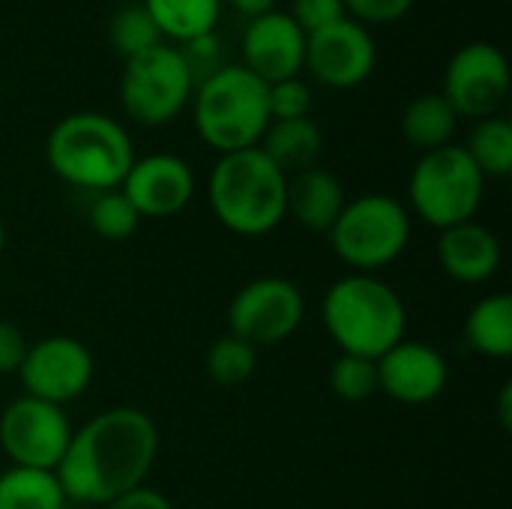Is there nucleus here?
I'll return each instance as SVG.
<instances>
[{"mask_svg": "<svg viewBox=\"0 0 512 509\" xmlns=\"http://www.w3.org/2000/svg\"><path fill=\"white\" fill-rule=\"evenodd\" d=\"M267 108H270V120L309 117L312 90L303 78H285V81L267 84Z\"/></svg>", "mask_w": 512, "mask_h": 509, "instance_id": "c85d7f7f", "label": "nucleus"}, {"mask_svg": "<svg viewBox=\"0 0 512 509\" xmlns=\"http://www.w3.org/2000/svg\"><path fill=\"white\" fill-rule=\"evenodd\" d=\"M108 39H111L114 51L123 60H129V57H135V54H141V51H147V48L162 42L156 24L150 21L147 9L141 3L120 6L114 12V18L108 21Z\"/></svg>", "mask_w": 512, "mask_h": 509, "instance_id": "bb28decb", "label": "nucleus"}, {"mask_svg": "<svg viewBox=\"0 0 512 509\" xmlns=\"http://www.w3.org/2000/svg\"><path fill=\"white\" fill-rule=\"evenodd\" d=\"M120 192L138 210L141 219H168L189 207L195 198V174L186 159L174 153L135 156Z\"/></svg>", "mask_w": 512, "mask_h": 509, "instance_id": "4468645a", "label": "nucleus"}, {"mask_svg": "<svg viewBox=\"0 0 512 509\" xmlns=\"http://www.w3.org/2000/svg\"><path fill=\"white\" fill-rule=\"evenodd\" d=\"M243 63L264 84H276L285 78H300L306 57V33L288 12H267L261 18L246 21L243 30Z\"/></svg>", "mask_w": 512, "mask_h": 509, "instance_id": "dca6fc26", "label": "nucleus"}, {"mask_svg": "<svg viewBox=\"0 0 512 509\" xmlns=\"http://www.w3.org/2000/svg\"><path fill=\"white\" fill-rule=\"evenodd\" d=\"M378 393L390 396L399 405H429L435 402L450 381V366L444 354L426 342L402 339L384 357L375 360Z\"/></svg>", "mask_w": 512, "mask_h": 509, "instance_id": "2eb2a0df", "label": "nucleus"}, {"mask_svg": "<svg viewBox=\"0 0 512 509\" xmlns=\"http://www.w3.org/2000/svg\"><path fill=\"white\" fill-rule=\"evenodd\" d=\"M465 342L474 354L504 360L512 354V297L498 291L480 297L465 315Z\"/></svg>", "mask_w": 512, "mask_h": 509, "instance_id": "412c9836", "label": "nucleus"}, {"mask_svg": "<svg viewBox=\"0 0 512 509\" xmlns=\"http://www.w3.org/2000/svg\"><path fill=\"white\" fill-rule=\"evenodd\" d=\"M498 414H501V423H504V429H510L512 426V387L510 384H504V390H501V405H498Z\"/></svg>", "mask_w": 512, "mask_h": 509, "instance_id": "f704fd0d", "label": "nucleus"}, {"mask_svg": "<svg viewBox=\"0 0 512 509\" xmlns=\"http://www.w3.org/2000/svg\"><path fill=\"white\" fill-rule=\"evenodd\" d=\"M330 390L342 402H366L378 393V369L375 360L339 354L330 366Z\"/></svg>", "mask_w": 512, "mask_h": 509, "instance_id": "cd10ccee", "label": "nucleus"}, {"mask_svg": "<svg viewBox=\"0 0 512 509\" xmlns=\"http://www.w3.org/2000/svg\"><path fill=\"white\" fill-rule=\"evenodd\" d=\"M87 222H90L96 237L117 243V240H129L138 231L141 216L120 189H111V192L93 195L90 210H87Z\"/></svg>", "mask_w": 512, "mask_h": 509, "instance_id": "a878e982", "label": "nucleus"}, {"mask_svg": "<svg viewBox=\"0 0 512 509\" xmlns=\"http://www.w3.org/2000/svg\"><path fill=\"white\" fill-rule=\"evenodd\" d=\"M258 150L285 174H300L306 168H315L324 150L321 126L312 117L297 120H270L267 132L258 141Z\"/></svg>", "mask_w": 512, "mask_h": 509, "instance_id": "6ab92c4d", "label": "nucleus"}, {"mask_svg": "<svg viewBox=\"0 0 512 509\" xmlns=\"http://www.w3.org/2000/svg\"><path fill=\"white\" fill-rule=\"evenodd\" d=\"M336 258L351 273H378L390 267L411 243V210L384 192L348 198L327 231Z\"/></svg>", "mask_w": 512, "mask_h": 509, "instance_id": "423d86ee", "label": "nucleus"}, {"mask_svg": "<svg viewBox=\"0 0 512 509\" xmlns=\"http://www.w3.org/2000/svg\"><path fill=\"white\" fill-rule=\"evenodd\" d=\"M456 129L459 114L444 99V93H423L411 99L402 111V135L420 153H432L453 144Z\"/></svg>", "mask_w": 512, "mask_h": 509, "instance_id": "4be33fe9", "label": "nucleus"}, {"mask_svg": "<svg viewBox=\"0 0 512 509\" xmlns=\"http://www.w3.org/2000/svg\"><path fill=\"white\" fill-rule=\"evenodd\" d=\"M66 501L54 471L9 465L0 474V509H60Z\"/></svg>", "mask_w": 512, "mask_h": 509, "instance_id": "5701e85b", "label": "nucleus"}, {"mask_svg": "<svg viewBox=\"0 0 512 509\" xmlns=\"http://www.w3.org/2000/svg\"><path fill=\"white\" fill-rule=\"evenodd\" d=\"M159 456V429L141 408H108L72 429L69 447L54 471L69 501L99 509L147 486Z\"/></svg>", "mask_w": 512, "mask_h": 509, "instance_id": "f257e3e1", "label": "nucleus"}, {"mask_svg": "<svg viewBox=\"0 0 512 509\" xmlns=\"http://www.w3.org/2000/svg\"><path fill=\"white\" fill-rule=\"evenodd\" d=\"M444 99L468 120H486L501 111L510 93V60L492 42L462 45L444 72Z\"/></svg>", "mask_w": 512, "mask_h": 509, "instance_id": "9b49d317", "label": "nucleus"}, {"mask_svg": "<svg viewBox=\"0 0 512 509\" xmlns=\"http://www.w3.org/2000/svg\"><path fill=\"white\" fill-rule=\"evenodd\" d=\"M72 438V423L60 405L21 396L0 414V450L15 468L57 471Z\"/></svg>", "mask_w": 512, "mask_h": 509, "instance_id": "9d476101", "label": "nucleus"}, {"mask_svg": "<svg viewBox=\"0 0 512 509\" xmlns=\"http://www.w3.org/2000/svg\"><path fill=\"white\" fill-rule=\"evenodd\" d=\"M162 42L189 45L210 39L222 15V0H141Z\"/></svg>", "mask_w": 512, "mask_h": 509, "instance_id": "aec40b11", "label": "nucleus"}, {"mask_svg": "<svg viewBox=\"0 0 512 509\" xmlns=\"http://www.w3.org/2000/svg\"><path fill=\"white\" fill-rule=\"evenodd\" d=\"M60 509H93V507H87V504H78V501H69V498H66Z\"/></svg>", "mask_w": 512, "mask_h": 509, "instance_id": "c9c22d12", "label": "nucleus"}, {"mask_svg": "<svg viewBox=\"0 0 512 509\" xmlns=\"http://www.w3.org/2000/svg\"><path fill=\"white\" fill-rule=\"evenodd\" d=\"M345 204H348V195H345L342 180L321 165L288 177L285 216H291L306 231L327 234L333 222L339 219V213L345 210Z\"/></svg>", "mask_w": 512, "mask_h": 509, "instance_id": "a211bd4d", "label": "nucleus"}, {"mask_svg": "<svg viewBox=\"0 0 512 509\" xmlns=\"http://www.w3.org/2000/svg\"><path fill=\"white\" fill-rule=\"evenodd\" d=\"M288 177L258 150H237L216 159L207 177V201L222 228L237 237H264L285 219Z\"/></svg>", "mask_w": 512, "mask_h": 509, "instance_id": "20e7f679", "label": "nucleus"}, {"mask_svg": "<svg viewBox=\"0 0 512 509\" xmlns=\"http://www.w3.org/2000/svg\"><path fill=\"white\" fill-rule=\"evenodd\" d=\"M465 153L471 156V162L480 168V174L489 177H507L512 171V123L507 117L495 114L486 120H477Z\"/></svg>", "mask_w": 512, "mask_h": 509, "instance_id": "b1692460", "label": "nucleus"}, {"mask_svg": "<svg viewBox=\"0 0 512 509\" xmlns=\"http://www.w3.org/2000/svg\"><path fill=\"white\" fill-rule=\"evenodd\" d=\"M258 366V348L237 336H222L207 351V375L219 387H240L255 375Z\"/></svg>", "mask_w": 512, "mask_h": 509, "instance_id": "393cba45", "label": "nucleus"}, {"mask_svg": "<svg viewBox=\"0 0 512 509\" xmlns=\"http://www.w3.org/2000/svg\"><path fill=\"white\" fill-rule=\"evenodd\" d=\"M504 261L501 240L492 228L471 219L438 234V264L459 285L489 282Z\"/></svg>", "mask_w": 512, "mask_h": 509, "instance_id": "f3484780", "label": "nucleus"}, {"mask_svg": "<svg viewBox=\"0 0 512 509\" xmlns=\"http://www.w3.org/2000/svg\"><path fill=\"white\" fill-rule=\"evenodd\" d=\"M195 132L219 156L258 147L270 126L267 84L246 66H222L210 72L192 93Z\"/></svg>", "mask_w": 512, "mask_h": 509, "instance_id": "39448f33", "label": "nucleus"}, {"mask_svg": "<svg viewBox=\"0 0 512 509\" xmlns=\"http://www.w3.org/2000/svg\"><path fill=\"white\" fill-rule=\"evenodd\" d=\"M99 509H174V507H171V501H168L162 492H156V489H150V486H141V489H132V492H126V495L114 498L111 504H105V507H99Z\"/></svg>", "mask_w": 512, "mask_h": 509, "instance_id": "473e14b6", "label": "nucleus"}, {"mask_svg": "<svg viewBox=\"0 0 512 509\" xmlns=\"http://www.w3.org/2000/svg\"><path fill=\"white\" fill-rule=\"evenodd\" d=\"M306 318L303 291L282 276H258L246 282L228 306V333L252 348L282 345Z\"/></svg>", "mask_w": 512, "mask_h": 509, "instance_id": "1a4fd4ad", "label": "nucleus"}, {"mask_svg": "<svg viewBox=\"0 0 512 509\" xmlns=\"http://www.w3.org/2000/svg\"><path fill=\"white\" fill-rule=\"evenodd\" d=\"M24 396L66 405L93 381V354L72 336H45L33 342L18 369Z\"/></svg>", "mask_w": 512, "mask_h": 509, "instance_id": "ddd939ff", "label": "nucleus"}, {"mask_svg": "<svg viewBox=\"0 0 512 509\" xmlns=\"http://www.w3.org/2000/svg\"><path fill=\"white\" fill-rule=\"evenodd\" d=\"M342 6L351 21L363 27H375V24H393L405 18L414 0H342Z\"/></svg>", "mask_w": 512, "mask_h": 509, "instance_id": "c756f323", "label": "nucleus"}, {"mask_svg": "<svg viewBox=\"0 0 512 509\" xmlns=\"http://www.w3.org/2000/svg\"><path fill=\"white\" fill-rule=\"evenodd\" d=\"M6 249V225H3V219H0V252Z\"/></svg>", "mask_w": 512, "mask_h": 509, "instance_id": "e433bc0d", "label": "nucleus"}, {"mask_svg": "<svg viewBox=\"0 0 512 509\" xmlns=\"http://www.w3.org/2000/svg\"><path fill=\"white\" fill-rule=\"evenodd\" d=\"M54 177L90 195L120 189L135 162V144L123 123L99 111H75L54 123L45 141Z\"/></svg>", "mask_w": 512, "mask_h": 509, "instance_id": "7ed1b4c3", "label": "nucleus"}, {"mask_svg": "<svg viewBox=\"0 0 512 509\" xmlns=\"http://www.w3.org/2000/svg\"><path fill=\"white\" fill-rule=\"evenodd\" d=\"M378 63V48L369 27L351 21L348 15L330 27L306 33V57L303 69L312 72L330 90H354L360 87Z\"/></svg>", "mask_w": 512, "mask_h": 509, "instance_id": "f8f14e48", "label": "nucleus"}, {"mask_svg": "<svg viewBox=\"0 0 512 509\" xmlns=\"http://www.w3.org/2000/svg\"><path fill=\"white\" fill-rule=\"evenodd\" d=\"M195 93V72L189 57L159 42L129 60L120 72V105L138 126H165L183 114Z\"/></svg>", "mask_w": 512, "mask_h": 509, "instance_id": "6e6552de", "label": "nucleus"}, {"mask_svg": "<svg viewBox=\"0 0 512 509\" xmlns=\"http://www.w3.org/2000/svg\"><path fill=\"white\" fill-rule=\"evenodd\" d=\"M228 3H231V9H234L237 15H243L246 21L261 18V15H267V12L276 9V0H228Z\"/></svg>", "mask_w": 512, "mask_h": 509, "instance_id": "72a5a7b5", "label": "nucleus"}, {"mask_svg": "<svg viewBox=\"0 0 512 509\" xmlns=\"http://www.w3.org/2000/svg\"><path fill=\"white\" fill-rule=\"evenodd\" d=\"M27 348H30L27 336L15 324L0 321V375H18Z\"/></svg>", "mask_w": 512, "mask_h": 509, "instance_id": "2f4dec72", "label": "nucleus"}, {"mask_svg": "<svg viewBox=\"0 0 512 509\" xmlns=\"http://www.w3.org/2000/svg\"><path fill=\"white\" fill-rule=\"evenodd\" d=\"M483 192L486 177L459 144L423 153L408 177L411 210L438 231L471 222L483 204Z\"/></svg>", "mask_w": 512, "mask_h": 509, "instance_id": "0eeeda50", "label": "nucleus"}, {"mask_svg": "<svg viewBox=\"0 0 512 509\" xmlns=\"http://www.w3.org/2000/svg\"><path fill=\"white\" fill-rule=\"evenodd\" d=\"M303 33H315L321 27H330L345 18L342 0H294L288 12Z\"/></svg>", "mask_w": 512, "mask_h": 509, "instance_id": "7c9ffc66", "label": "nucleus"}, {"mask_svg": "<svg viewBox=\"0 0 512 509\" xmlns=\"http://www.w3.org/2000/svg\"><path fill=\"white\" fill-rule=\"evenodd\" d=\"M321 321L339 354L384 357L408 333V309L393 285L372 273L336 279L321 300Z\"/></svg>", "mask_w": 512, "mask_h": 509, "instance_id": "f03ea898", "label": "nucleus"}]
</instances>
